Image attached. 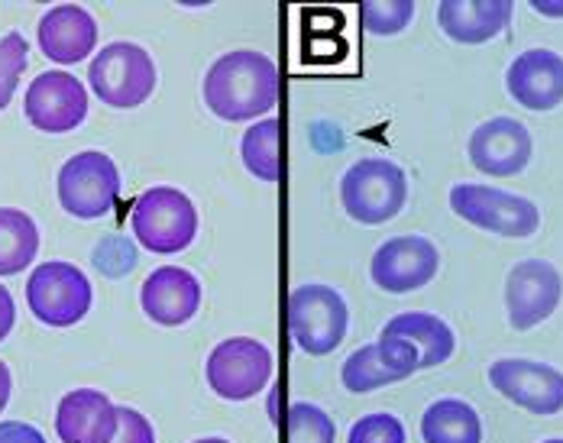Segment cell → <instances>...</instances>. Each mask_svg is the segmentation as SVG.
Instances as JSON below:
<instances>
[{
  "label": "cell",
  "mask_w": 563,
  "mask_h": 443,
  "mask_svg": "<svg viewBox=\"0 0 563 443\" xmlns=\"http://www.w3.org/2000/svg\"><path fill=\"white\" fill-rule=\"evenodd\" d=\"M279 101L276 62L253 49L221 56L205 75V104L227 123L256 120Z\"/></svg>",
  "instance_id": "obj_1"
},
{
  "label": "cell",
  "mask_w": 563,
  "mask_h": 443,
  "mask_svg": "<svg viewBox=\"0 0 563 443\" xmlns=\"http://www.w3.org/2000/svg\"><path fill=\"white\" fill-rule=\"evenodd\" d=\"M340 201L350 221L379 226L401 214L408 201V178L389 159H360L340 181Z\"/></svg>",
  "instance_id": "obj_2"
},
{
  "label": "cell",
  "mask_w": 563,
  "mask_h": 443,
  "mask_svg": "<svg viewBox=\"0 0 563 443\" xmlns=\"http://www.w3.org/2000/svg\"><path fill=\"white\" fill-rule=\"evenodd\" d=\"M130 223L143 250L159 253V256L188 250L191 240L198 236V211L191 198L169 185L143 191L133 204Z\"/></svg>",
  "instance_id": "obj_3"
},
{
  "label": "cell",
  "mask_w": 563,
  "mask_h": 443,
  "mask_svg": "<svg viewBox=\"0 0 563 443\" xmlns=\"http://www.w3.org/2000/svg\"><path fill=\"white\" fill-rule=\"evenodd\" d=\"M350 324L346 301L331 285H298L288 295V333L308 356L334 353Z\"/></svg>",
  "instance_id": "obj_4"
},
{
  "label": "cell",
  "mask_w": 563,
  "mask_h": 443,
  "mask_svg": "<svg viewBox=\"0 0 563 443\" xmlns=\"http://www.w3.org/2000/svg\"><path fill=\"white\" fill-rule=\"evenodd\" d=\"M88 81L104 104L126 111L150 101L156 88V65L153 56L136 43H111L91 58Z\"/></svg>",
  "instance_id": "obj_5"
},
{
  "label": "cell",
  "mask_w": 563,
  "mask_h": 443,
  "mask_svg": "<svg viewBox=\"0 0 563 443\" xmlns=\"http://www.w3.org/2000/svg\"><path fill=\"white\" fill-rule=\"evenodd\" d=\"M95 291L71 263H43L26 281V304L46 328H75L91 311Z\"/></svg>",
  "instance_id": "obj_6"
},
{
  "label": "cell",
  "mask_w": 563,
  "mask_h": 443,
  "mask_svg": "<svg viewBox=\"0 0 563 443\" xmlns=\"http://www.w3.org/2000/svg\"><path fill=\"white\" fill-rule=\"evenodd\" d=\"M208 386L227 401H250L273 379V353L253 336L221 340L205 366Z\"/></svg>",
  "instance_id": "obj_7"
},
{
  "label": "cell",
  "mask_w": 563,
  "mask_h": 443,
  "mask_svg": "<svg viewBox=\"0 0 563 443\" xmlns=\"http://www.w3.org/2000/svg\"><path fill=\"white\" fill-rule=\"evenodd\" d=\"M451 211L466 223L499 233V236H531L541 226V211L534 201L521 195H508L489 185H453L451 188Z\"/></svg>",
  "instance_id": "obj_8"
},
{
  "label": "cell",
  "mask_w": 563,
  "mask_h": 443,
  "mask_svg": "<svg viewBox=\"0 0 563 443\" xmlns=\"http://www.w3.org/2000/svg\"><path fill=\"white\" fill-rule=\"evenodd\" d=\"M120 195V171L104 153H78L58 171V201L78 221H98L111 214Z\"/></svg>",
  "instance_id": "obj_9"
},
{
  "label": "cell",
  "mask_w": 563,
  "mask_h": 443,
  "mask_svg": "<svg viewBox=\"0 0 563 443\" xmlns=\"http://www.w3.org/2000/svg\"><path fill=\"white\" fill-rule=\"evenodd\" d=\"M563 295L561 273L548 259H525L506 278L508 324L515 331H531L548 321Z\"/></svg>",
  "instance_id": "obj_10"
},
{
  "label": "cell",
  "mask_w": 563,
  "mask_h": 443,
  "mask_svg": "<svg viewBox=\"0 0 563 443\" xmlns=\"http://www.w3.org/2000/svg\"><path fill=\"white\" fill-rule=\"evenodd\" d=\"M441 269V253L428 236H393L369 263L373 281L389 295H408L424 288Z\"/></svg>",
  "instance_id": "obj_11"
},
{
  "label": "cell",
  "mask_w": 563,
  "mask_h": 443,
  "mask_svg": "<svg viewBox=\"0 0 563 443\" xmlns=\"http://www.w3.org/2000/svg\"><path fill=\"white\" fill-rule=\"evenodd\" d=\"M26 120L43 133H68L88 117V91L68 71H43L23 98Z\"/></svg>",
  "instance_id": "obj_12"
},
{
  "label": "cell",
  "mask_w": 563,
  "mask_h": 443,
  "mask_svg": "<svg viewBox=\"0 0 563 443\" xmlns=\"http://www.w3.org/2000/svg\"><path fill=\"white\" fill-rule=\"evenodd\" d=\"M489 383L518 408L551 418L563 411V373L534 359H499L489 366Z\"/></svg>",
  "instance_id": "obj_13"
},
{
  "label": "cell",
  "mask_w": 563,
  "mask_h": 443,
  "mask_svg": "<svg viewBox=\"0 0 563 443\" xmlns=\"http://www.w3.org/2000/svg\"><path fill=\"white\" fill-rule=\"evenodd\" d=\"M531 153H534V143H531L528 126L511 117L486 120L470 136V163L486 175H499V178L518 175L528 168Z\"/></svg>",
  "instance_id": "obj_14"
},
{
  "label": "cell",
  "mask_w": 563,
  "mask_h": 443,
  "mask_svg": "<svg viewBox=\"0 0 563 443\" xmlns=\"http://www.w3.org/2000/svg\"><path fill=\"white\" fill-rule=\"evenodd\" d=\"M143 314L159 328H181L201 308V281L188 269L163 266L143 281L140 288Z\"/></svg>",
  "instance_id": "obj_15"
},
{
  "label": "cell",
  "mask_w": 563,
  "mask_h": 443,
  "mask_svg": "<svg viewBox=\"0 0 563 443\" xmlns=\"http://www.w3.org/2000/svg\"><path fill=\"white\" fill-rule=\"evenodd\" d=\"M508 95L528 111H554L563 104V58L551 49H528L508 65Z\"/></svg>",
  "instance_id": "obj_16"
},
{
  "label": "cell",
  "mask_w": 563,
  "mask_h": 443,
  "mask_svg": "<svg viewBox=\"0 0 563 443\" xmlns=\"http://www.w3.org/2000/svg\"><path fill=\"white\" fill-rule=\"evenodd\" d=\"M36 43L46 58H53L58 65H75L95 53L98 23L78 3H58L53 10H46V16L40 20Z\"/></svg>",
  "instance_id": "obj_17"
},
{
  "label": "cell",
  "mask_w": 563,
  "mask_h": 443,
  "mask_svg": "<svg viewBox=\"0 0 563 443\" xmlns=\"http://www.w3.org/2000/svg\"><path fill=\"white\" fill-rule=\"evenodd\" d=\"M56 434L62 443H111L117 438V405L98 388H75L58 401Z\"/></svg>",
  "instance_id": "obj_18"
},
{
  "label": "cell",
  "mask_w": 563,
  "mask_h": 443,
  "mask_svg": "<svg viewBox=\"0 0 563 443\" xmlns=\"http://www.w3.org/2000/svg\"><path fill=\"white\" fill-rule=\"evenodd\" d=\"M511 3L508 0H444L438 7V23L448 40L460 46H479L508 30Z\"/></svg>",
  "instance_id": "obj_19"
},
{
  "label": "cell",
  "mask_w": 563,
  "mask_h": 443,
  "mask_svg": "<svg viewBox=\"0 0 563 443\" xmlns=\"http://www.w3.org/2000/svg\"><path fill=\"white\" fill-rule=\"evenodd\" d=\"M424 443H483V421L463 398H438L421 418Z\"/></svg>",
  "instance_id": "obj_20"
},
{
  "label": "cell",
  "mask_w": 563,
  "mask_h": 443,
  "mask_svg": "<svg viewBox=\"0 0 563 443\" xmlns=\"http://www.w3.org/2000/svg\"><path fill=\"white\" fill-rule=\"evenodd\" d=\"M383 331L401 333L408 336L418 353H421V369H434V366H444L456 350V336L453 331L438 318V314H424V311H408V314H398L393 318Z\"/></svg>",
  "instance_id": "obj_21"
},
{
  "label": "cell",
  "mask_w": 563,
  "mask_h": 443,
  "mask_svg": "<svg viewBox=\"0 0 563 443\" xmlns=\"http://www.w3.org/2000/svg\"><path fill=\"white\" fill-rule=\"evenodd\" d=\"M40 253V230L26 211L0 208V276L23 273Z\"/></svg>",
  "instance_id": "obj_22"
},
{
  "label": "cell",
  "mask_w": 563,
  "mask_h": 443,
  "mask_svg": "<svg viewBox=\"0 0 563 443\" xmlns=\"http://www.w3.org/2000/svg\"><path fill=\"white\" fill-rule=\"evenodd\" d=\"M243 166L260 181H279V120H256L243 133Z\"/></svg>",
  "instance_id": "obj_23"
},
{
  "label": "cell",
  "mask_w": 563,
  "mask_h": 443,
  "mask_svg": "<svg viewBox=\"0 0 563 443\" xmlns=\"http://www.w3.org/2000/svg\"><path fill=\"white\" fill-rule=\"evenodd\" d=\"M340 379H343L346 391H353V395H366V391H376V388L401 383L395 373H389V369L379 363L376 343L360 346L356 353H350L346 363H343V369H340Z\"/></svg>",
  "instance_id": "obj_24"
},
{
  "label": "cell",
  "mask_w": 563,
  "mask_h": 443,
  "mask_svg": "<svg viewBox=\"0 0 563 443\" xmlns=\"http://www.w3.org/2000/svg\"><path fill=\"white\" fill-rule=\"evenodd\" d=\"M288 443H334L338 441V428L331 421V414L311 401H295L288 408Z\"/></svg>",
  "instance_id": "obj_25"
},
{
  "label": "cell",
  "mask_w": 563,
  "mask_h": 443,
  "mask_svg": "<svg viewBox=\"0 0 563 443\" xmlns=\"http://www.w3.org/2000/svg\"><path fill=\"white\" fill-rule=\"evenodd\" d=\"M360 20L373 36H395L415 20L411 0H360Z\"/></svg>",
  "instance_id": "obj_26"
},
{
  "label": "cell",
  "mask_w": 563,
  "mask_h": 443,
  "mask_svg": "<svg viewBox=\"0 0 563 443\" xmlns=\"http://www.w3.org/2000/svg\"><path fill=\"white\" fill-rule=\"evenodd\" d=\"M26 53H30V43L23 40V33H7L0 40V111L13 101L16 95V85H20V75L26 68Z\"/></svg>",
  "instance_id": "obj_27"
},
{
  "label": "cell",
  "mask_w": 563,
  "mask_h": 443,
  "mask_svg": "<svg viewBox=\"0 0 563 443\" xmlns=\"http://www.w3.org/2000/svg\"><path fill=\"white\" fill-rule=\"evenodd\" d=\"M376 353H379V363H383L389 373H395L398 379H408V376H415V373L421 369V353H418V346H415L408 336H401V333H379Z\"/></svg>",
  "instance_id": "obj_28"
},
{
  "label": "cell",
  "mask_w": 563,
  "mask_h": 443,
  "mask_svg": "<svg viewBox=\"0 0 563 443\" xmlns=\"http://www.w3.org/2000/svg\"><path fill=\"white\" fill-rule=\"evenodd\" d=\"M346 443H405V424L389 411H376L350 428Z\"/></svg>",
  "instance_id": "obj_29"
},
{
  "label": "cell",
  "mask_w": 563,
  "mask_h": 443,
  "mask_svg": "<svg viewBox=\"0 0 563 443\" xmlns=\"http://www.w3.org/2000/svg\"><path fill=\"white\" fill-rule=\"evenodd\" d=\"M91 259H95V266L108 278H120L136 266V246L126 236H117L113 233V236H104L98 243V250H95Z\"/></svg>",
  "instance_id": "obj_30"
},
{
  "label": "cell",
  "mask_w": 563,
  "mask_h": 443,
  "mask_svg": "<svg viewBox=\"0 0 563 443\" xmlns=\"http://www.w3.org/2000/svg\"><path fill=\"white\" fill-rule=\"evenodd\" d=\"M111 443H156V431L136 408H117V438Z\"/></svg>",
  "instance_id": "obj_31"
},
{
  "label": "cell",
  "mask_w": 563,
  "mask_h": 443,
  "mask_svg": "<svg viewBox=\"0 0 563 443\" xmlns=\"http://www.w3.org/2000/svg\"><path fill=\"white\" fill-rule=\"evenodd\" d=\"M0 443H46V438L23 421H0Z\"/></svg>",
  "instance_id": "obj_32"
},
{
  "label": "cell",
  "mask_w": 563,
  "mask_h": 443,
  "mask_svg": "<svg viewBox=\"0 0 563 443\" xmlns=\"http://www.w3.org/2000/svg\"><path fill=\"white\" fill-rule=\"evenodd\" d=\"M16 324V304H13V295L0 285V340H7V333L13 331Z\"/></svg>",
  "instance_id": "obj_33"
},
{
  "label": "cell",
  "mask_w": 563,
  "mask_h": 443,
  "mask_svg": "<svg viewBox=\"0 0 563 443\" xmlns=\"http://www.w3.org/2000/svg\"><path fill=\"white\" fill-rule=\"evenodd\" d=\"M10 388H13L10 369H7V363L0 359V411H3V408H7V401H10Z\"/></svg>",
  "instance_id": "obj_34"
},
{
  "label": "cell",
  "mask_w": 563,
  "mask_h": 443,
  "mask_svg": "<svg viewBox=\"0 0 563 443\" xmlns=\"http://www.w3.org/2000/svg\"><path fill=\"white\" fill-rule=\"evenodd\" d=\"M538 13H544V16H563V3H548V0H534L531 3Z\"/></svg>",
  "instance_id": "obj_35"
},
{
  "label": "cell",
  "mask_w": 563,
  "mask_h": 443,
  "mask_svg": "<svg viewBox=\"0 0 563 443\" xmlns=\"http://www.w3.org/2000/svg\"><path fill=\"white\" fill-rule=\"evenodd\" d=\"M195 443H230V441H224V438H201V441H195Z\"/></svg>",
  "instance_id": "obj_36"
},
{
  "label": "cell",
  "mask_w": 563,
  "mask_h": 443,
  "mask_svg": "<svg viewBox=\"0 0 563 443\" xmlns=\"http://www.w3.org/2000/svg\"><path fill=\"white\" fill-rule=\"evenodd\" d=\"M544 443H563V441H561V438H554V441H544Z\"/></svg>",
  "instance_id": "obj_37"
}]
</instances>
